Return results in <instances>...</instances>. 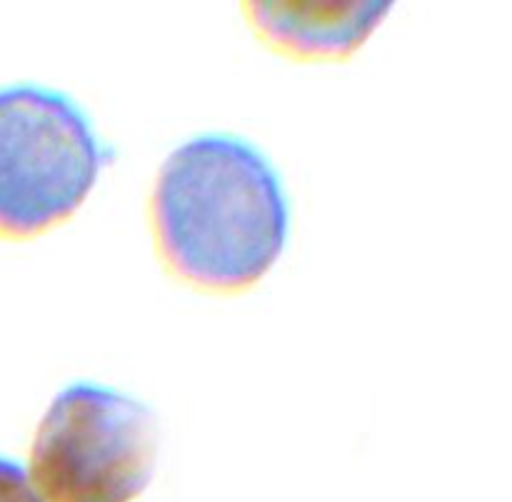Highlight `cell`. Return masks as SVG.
<instances>
[{
    "label": "cell",
    "mask_w": 512,
    "mask_h": 502,
    "mask_svg": "<svg viewBox=\"0 0 512 502\" xmlns=\"http://www.w3.org/2000/svg\"><path fill=\"white\" fill-rule=\"evenodd\" d=\"M153 223L170 270L200 288L233 293L278 263L290 203L263 150L238 135L203 133L165 158Z\"/></svg>",
    "instance_id": "1"
},
{
    "label": "cell",
    "mask_w": 512,
    "mask_h": 502,
    "mask_svg": "<svg viewBox=\"0 0 512 502\" xmlns=\"http://www.w3.org/2000/svg\"><path fill=\"white\" fill-rule=\"evenodd\" d=\"M158 415L143 400L98 383H75L45 410L30 485L43 502H130L153 480Z\"/></svg>",
    "instance_id": "2"
},
{
    "label": "cell",
    "mask_w": 512,
    "mask_h": 502,
    "mask_svg": "<svg viewBox=\"0 0 512 502\" xmlns=\"http://www.w3.org/2000/svg\"><path fill=\"white\" fill-rule=\"evenodd\" d=\"M115 158L60 90L0 88V235L30 238L68 220Z\"/></svg>",
    "instance_id": "3"
},
{
    "label": "cell",
    "mask_w": 512,
    "mask_h": 502,
    "mask_svg": "<svg viewBox=\"0 0 512 502\" xmlns=\"http://www.w3.org/2000/svg\"><path fill=\"white\" fill-rule=\"evenodd\" d=\"M390 3H250L265 40L300 58H345L370 38Z\"/></svg>",
    "instance_id": "4"
},
{
    "label": "cell",
    "mask_w": 512,
    "mask_h": 502,
    "mask_svg": "<svg viewBox=\"0 0 512 502\" xmlns=\"http://www.w3.org/2000/svg\"><path fill=\"white\" fill-rule=\"evenodd\" d=\"M0 502H43L18 460L0 458Z\"/></svg>",
    "instance_id": "5"
}]
</instances>
